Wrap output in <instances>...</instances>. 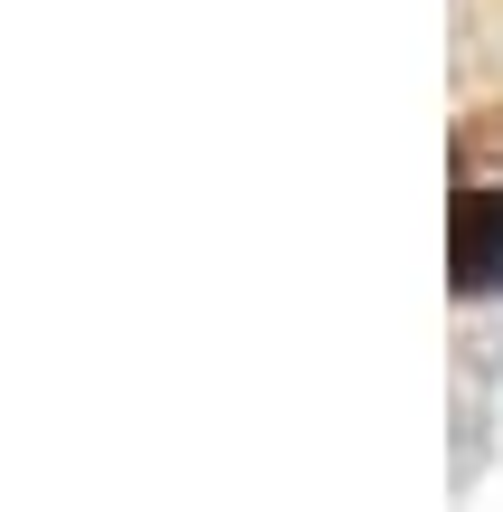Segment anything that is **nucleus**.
Returning a JSON list of instances; mask_svg holds the SVG:
<instances>
[{"label":"nucleus","mask_w":503,"mask_h":512,"mask_svg":"<svg viewBox=\"0 0 503 512\" xmlns=\"http://www.w3.org/2000/svg\"><path fill=\"white\" fill-rule=\"evenodd\" d=\"M447 275H456V294H503V190H456Z\"/></svg>","instance_id":"1"}]
</instances>
